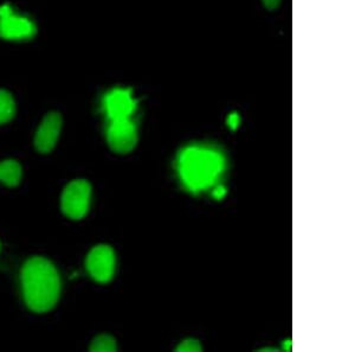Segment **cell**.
<instances>
[{"mask_svg":"<svg viewBox=\"0 0 355 352\" xmlns=\"http://www.w3.org/2000/svg\"><path fill=\"white\" fill-rule=\"evenodd\" d=\"M21 285L25 303L36 313L50 311L60 298V274L53 262L41 256L25 262L21 269Z\"/></svg>","mask_w":355,"mask_h":352,"instance_id":"obj_1","label":"cell"},{"mask_svg":"<svg viewBox=\"0 0 355 352\" xmlns=\"http://www.w3.org/2000/svg\"><path fill=\"white\" fill-rule=\"evenodd\" d=\"M224 158L216 151L189 147L179 158V174L186 187L193 191L210 187L224 170Z\"/></svg>","mask_w":355,"mask_h":352,"instance_id":"obj_2","label":"cell"},{"mask_svg":"<svg viewBox=\"0 0 355 352\" xmlns=\"http://www.w3.org/2000/svg\"><path fill=\"white\" fill-rule=\"evenodd\" d=\"M92 185L88 181L76 179L69 183L62 194V211L71 219H82L88 214Z\"/></svg>","mask_w":355,"mask_h":352,"instance_id":"obj_3","label":"cell"},{"mask_svg":"<svg viewBox=\"0 0 355 352\" xmlns=\"http://www.w3.org/2000/svg\"><path fill=\"white\" fill-rule=\"evenodd\" d=\"M115 261L113 248L107 244H98L87 256L85 267L97 283H110L115 271Z\"/></svg>","mask_w":355,"mask_h":352,"instance_id":"obj_4","label":"cell"},{"mask_svg":"<svg viewBox=\"0 0 355 352\" xmlns=\"http://www.w3.org/2000/svg\"><path fill=\"white\" fill-rule=\"evenodd\" d=\"M37 33L33 21L13 12L8 5L0 6V37L5 40H28Z\"/></svg>","mask_w":355,"mask_h":352,"instance_id":"obj_5","label":"cell"},{"mask_svg":"<svg viewBox=\"0 0 355 352\" xmlns=\"http://www.w3.org/2000/svg\"><path fill=\"white\" fill-rule=\"evenodd\" d=\"M107 142L116 153H130L137 144V126L130 119L112 120L107 130Z\"/></svg>","mask_w":355,"mask_h":352,"instance_id":"obj_6","label":"cell"},{"mask_svg":"<svg viewBox=\"0 0 355 352\" xmlns=\"http://www.w3.org/2000/svg\"><path fill=\"white\" fill-rule=\"evenodd\" d=\"M103 105L110 120L130 119L137 110V101L132 97L130 90L122 88H116L107 94Z\"/></svg>","mask_w":355,"mask_h":352,"instance_id":"obj_7","label":"cell"},{"mask_svg":"<svg viewBox=\"0 0 355 352\" xmlns=\"http://www.w3.org/2000/svg\"><path fill=\"white\" fill-rule=\"evenodd\" d=\"M62 125H63V120H62L61 114L57 112L49 113L43 119L35 137V146L38 152L50 153L53 150L57 139L61 133Z\"/></svg>","mask_w":355,"mask_h":352,"instance_id":"obj_8","label":"cell"},{"mask_svg":"<svg viewBox=\"0 0 355 352\" xmlns=\"http://www.w3.org/2000/svg\"><path fill=\"white\" fill-rule=\"evenodd\" d=\"M21 166L15 159H8L0 162V182L8 187H15L21 183Z\"/></svg>","mask_w":355,"mask_h":352,"instance_id":"obj_9","label":"cell"},{"mask_svg":"<svg viewBox=\"0 0 355 352\" xmlns=\"http://www.w3.org/2000/svg\"><path fill=\"white\" fill-rule=\"evenodd\" d=\"M16 114V103L11 93L0 90V125L11 121Z\"/></svg>","mask_w":355,"mask_h":352,"instance_id":"obj_10","label":"cell"},{"mask_svg":"<svg viewBox=\"0 0 355 352\" xmlns=\"http://www.w3.org/2000/svg\"><path fill=\"white\" fill-rule=\"evenodd\" d=\"M93 352H114L117 350L116 340L110 335H100L93 340L89 348Z\"/></svg>","mask_w":355,"mask_h":352,"instance_id":"obj_11","label":"cell"},{"mask_svg":"<svg viewBox=\"0 0 355 352\" xmlns=\"http://www.w3.org/2000/svg\"><path fill=\"white\" fill-rule=\"evenodd\" d=\"M175 351L178 352H199L202 351V346L197 340H182L180 344L178 345Z\"/></svg>","mask_w":355,"mask_h":352,"instance_id":"obj_12","label":"cell"},{"mask_svg":"<svg viewBox=\"0 0 355 352\" xmlns=\"http://www.w3.org/2000/svg\"><path fill=\"white\" fill-rule=\"evenodd\" d=\"M239 121H241V117H239V114L236 113L231 114L230 117H229V120H227L229 126H230L232 130H236L239 127Z\"/></svg>","mask_w":355,"mask_h":352,"instance_id":"obj_13","label":"cell"},{"mask_svg":"<svg viewBox=\"0 0 355 352\" xmlns=\"http://www.w3.org/2000/svg\"><path fill=\"white\" fill-rule=\"evenodd\" d=\"M263 4L266 5V8L274 10L279 6L281 0H262Z\"/></svg>","mask_w":355,"mask_h":352,"instance_id":"obj_14","label":"cell"},{"mask_svg":"<svg viewBox=\"0 0 355 352\" xmlns=\"http://www.w3.org/2000/svg\"><path fill=\"white\" fill-rule=\"evenodd\" d=\"M225 194V187H218V189H216L214 192V196L216 199H220Z\"/></svg>","mask_w":355,"mask_h":352,"instance_id":"obj_15","label":"cell"}]
</instances>
